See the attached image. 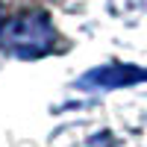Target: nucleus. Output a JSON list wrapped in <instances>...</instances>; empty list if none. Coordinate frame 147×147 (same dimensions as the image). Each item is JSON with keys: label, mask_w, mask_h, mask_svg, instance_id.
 <instances>
[{"label": "nucleus", "mask_w": 147, "mask_h": 147, "mask_svg": "<svg viewBox=\"0 0 147 147\" xmlns=\"http://www.w3.org/2000/svg\"><path fill=\"white\" fill-rule=\"evenodd\" d=\"M0 41L6 50L18 56H41L56 44V30L47 15L41 12H24V15L12 18L0 30Z\"/></svg>", "instance_id": "1"}, {"label": "nucleus", "mask_w": 147, "mask_h": 147, "mask_svg": "<svg viewBox=\"0 0 147 147\" xmlns=\"http://www.w3.org/2000/svg\"><path fill=\"white\" fill-rule=\"evenodd\" d=\"M0 30H3V24H0Z\"/></svg>", "instance_id": "3"}, {"label": "nucleus", "mask_w": 147, "mask_h": 147, "mask_svg": "<svg viewBox=\"0 0 147 147\" xmlns=\"http://www.w3.org/2000/svg\"><path fill=\"white\" fill-rule=\"evenodd\" d=\"M144 80H147V68L109 65V68H97L88 77H82L80 85H85V88H124V85H136Z\"/></svg>", "instance_id": "2"}]
</instances>
